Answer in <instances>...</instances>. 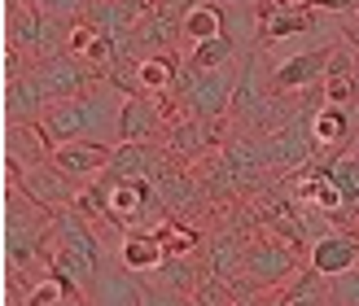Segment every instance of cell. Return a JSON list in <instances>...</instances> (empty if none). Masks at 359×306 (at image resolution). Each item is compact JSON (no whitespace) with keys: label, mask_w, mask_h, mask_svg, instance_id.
<instances>
[{"label":"cell","mask_w":359,"mask_h":306,"mask_svg":"<svg viewBox=\"0 0 359 306\" xmlns=\"http://www.w3.org/2000/svg\"><path fill=\"white\" fill-rule=\"evenodd\" d=\"M123 101L128 92L114 83V79H97L93 88L66 97V101H53L44 110V132L48 140H97V145H123Z\"/></svg>","instance_id":"6da1fadb"},{"label":"cell","mask_w":359,"mask_h":306,"mask_svg":"<svg viewBox=\"0 0 359 306\" xmlns=\"http://www.w3.org/2000/svg\"><path fill=\"white\" fill-rule=\"evenodd\" d=\"M232 97H237V79H232V70L228 66H180V79H175V101H180V110L193 114V118H224L232 114Z\"/></svg>","instance_id":"7a4b0ae2"},{"label":"cell","mask_w":359,"mask_h":306,"mask_svg":"<svg viewBox=\"0 0 359 306\" xmlns=\"http://www.w3.org/2000/svg\"><path fill=\"white\" fill-rule=\"evenodd\" d=\"M250 284H255L259 293H267V302H272V293L280 289L285 280L298 276V245L285 241L280 232L272 228H255L250 232V249H245V272H241Z\"/></svg>","instance_id":"3957f363"},{"label":"cell","mask_w":359,"mask_h":306,"mask_svg":"<svg viewBox=\"0 0 359 306\" xmlns=\"http://www.w3.org/2000/svg\"><path fill=\"white\" fill-rule=\"evenodd\" d=\"M5 179L18 184L22 193H31L35 202L48 206V210H66V206H75V197H79V184L53 158H40V162H13V158H5Z\"/></svg>","instance_id":"277c9868"},{"label":"cell","mask_w":359,"mask_h":306,"mask_svg":"<svg viewBox=\"0 0 359 306\" xmlns=\"http://www.w3.org/2000/svg\"><path fill=\"white\" fill-rule=\"evenodd\" d=\"M31 79L44 88L48 101H66V97L83 92V88H93L101 75H97V70L88 66L83 57H75L70 48H62V53H48V57L31 62Z\"/></svg>","instance_id":"5b68a950"},{"label":"cell","mask_w":359,"mask_h":306,"mask_svg":"<svg viewBox=\"0 0 359 306\" xmlns=\"http://www.w3.org/2000/svg\"><path fill=\"white\" fill-rule=\"evenodd\" d=\"M88 302H101V306H145L154 302V289L145 284V276L132 272L128 263H101L97 280L88 284Z\"/></svg>","instance_id":"8992f818"},{"label":"cell","mask_w":359,"mask_h":306,"mask_svg":"<svg viewBox=\"0 0 359 306\" xmlns=\"http://www.w3.org/2000/svg\"><path fill=\"white\" fill-rule=\"evenodd\" d=\"M329 48H333V44H320V48H302V53H294V57H285V62L272 70V79H267V92L294 97V92H302V88L325 83Z\"/></svg>","instance_id":"52a82bcc"},{"label":"cell","mask_w":359,"mask_h":306,"mask_svg":"<svg viewBox=\"0 0 359 306\" xmlns=\"http://www.w3.org/2000/svg\"><path fill=\"white\" fill-rule=\"evenodd\" d=\"M307 132H311L316 153L346 149L351 140H355V132H359L355 105H329V101H320V110H311V118H307Z\"/></svg>","instance_id":"ba28073f"},{"label":"cell","mask_w":359,"mask_h":306,"mask_svg":"<svg viewBox=\"0 0 359 306\" xmlns=\"http://www.w3.org/2000/svg\"><path fill=\"white\" fill-rule=\"evenodd\" d=\"M110 145H97V140H57L53 145V162L75 179V184H93V179L105 175V167H110Z\"/></svg>","instance_id":"9c48e42d"},{"label":"cell","mask_w":359,"mask_h":306,"mask_svg":"<svg viewBox=\"0 0 359 306\" xmlns=\"http://www.w3.org/2000/svg\"><path fill=\"white\" fill-rule=\"evenodd\" d=\"M206 272H210V267H197L193 254H167L154 272H145V284H149V289H158V293H171L180 302H189Z\"/></svg>","instance_id":"30bf717a"},{"label":"cell","mask_w":359,"mask_h":306,"mask_svg":"<svg viewBox=\"0 0 359 306\" xmlns=\"http://www.w3.org/2000/svg\"><path fill=\"white\" fill-rule=\"evenodd\" d=\"M307 258L325 276H342L351 267H359V237H351V232H320L307 245Z\"/></svg>","instance_id":"8fae6325"},{"label":"cell","mask_w":359,"mask_h":306,"mask_svg":"<svg viewBox=\"0 0 359 306\" xmlns=\"http://www.w3.org/2000/svg\"><path fill=\"white\" fill-rule=\"evenodd\" d=\"M163 136H167L163 105L145 92H128V101H123V140H163Z\"/></svg>","instance_id":"7c38bea8"},{"label":"cell","mask_w":359,"mask_h":306,"mask_svg":"<svg viewBox=\"0 0 359 306\" xmlns=\"http://www.w3.org/2000/svg\"><path fill=\"white\" fill-rule=\"evenodd\" d=\"M272 302H285V306H329L333 302V276H325L320 267H298L294 280H285L280 289L272 293Z\"/></svg>","instance_id":"4fadbf2b"},{"label":"cell","mask_w":359,"mask_h":306,"mask_svg":"<svg viewBox=\"0 0 359 306\" xmlns=\"http://www.w3.org/2000/svg\"><path fill=\"white\" fill-rule=\"evenodd\" d=\"M245 249H250V241L241 237V228H224L206 241V267L224 280H237L245 272Z\"/></svg>","instance_id":"5bb4252c"},{"label":"cell","mask_w":359,"mask_h":306,"mask_svg":"<svg viewBox=\"0 0 359 306\" xmlns=\"http://www.w3.org/2000/svg\"><path fill=\"white\" fill-rule=\"evenodd\" d=\"M114 258H118V263H128L132 272L145 276V272H154V267L167 258V249H163V241H158V232H154V228H132V232H123V237H118Z\"/></svg>","instance_id":"9a60e30c"},{"label":"cell","mask_w":359,"mask_h":306,"mask_svg":"<svg viewBox=\"0 0 359 306\" xmlns=\"http://www.w3.org/2000/svg\"><path fill=\"white\" fill-rule=\"evenodd\" d=\"M48 105H53V101L44 97V88L31 79V70H27L22 79L5 83V118H9V123H40Z\"/></svg>","instance_id":"2e32d148"},{"label":"cell","mask_w":359,"mask_h":306,"mask_svg":"<svg viewBox=\"0 0 359 306\" xmlns=\"http://www.w3.org/2000/svg\"><path fill=\"white\" fill-rule=\"evenodd\" d=\"M180 66L184 62H175L171 53H145V57L136 62V83H140V92L145 97H171L175 92V79H180Z\"/></svg>","instance_id":"e0dca14e"},{"label":"cell","mask_w":359,"mask_h":306,"mask_svg":"<svg viewBox=\"0 0 359 306\" xmlns=\"http://www.w3.org/2000/svg\"><path fill=\"white\" fill-rule=\"evenodd\" d=\"M184 62L189 66H202V70L232 66V62H237V40H232V31H219V35H210V40H197V44H189V57Z\"/></svg>","instance_id":"ac0fdd59"},{"label":"cell","mask_w":359,"mask_h":306,"mask_svg":"<svg viewBox=\"0 0 359 306\" xmlns=\"http://www.w3.org/2000/svg\"><path fill=\"white\" fill-rule=\"evenodd\" d=\"M325 167H329V175L337 179V188H342L346 206L359 214V153H351V158H329Z\"/></svg>","instance_id":"d6986e66"},{"label":"cell","mask_w":359,"mask_h":306,"mask_svg":"<svg viewBox=\"0 0 359 306\" xmlns=\"http://www.w3.org/2000/svg\"><path fill=\"white\" fill-rule=\"evenodd\" d=\"M320 101H329V105H355L359 101L355 75H325V83H320Z\"/></svg>","instance_id":"ffe728a7"},{"label":"cell","mask_w":359,"mask_h":306,"mask_svg":"<svg viewBox=\"0 0 359 306\" xmlns=\"http://www.w3.org/2000/svg\"><path fill=\"white\" fill-rule=\"evenodd\" d=\"M333 306H359V267L333 276Z\"/></svg>","instance_id":"44dd1931"},{"label":"cell","mask_w":359,"mask_h":306,"mask_svg":"<svg viewBox=\"0 0 359 306\" xmlns=\"http://www.w3.org/2000/svg\"><path fill=\"white\" fill-rule=\"evenodd\" d=\"M44 13H53V18H66V22H75V18H83L88 13V5L93 0H35Z\"/></svg>","instance_id":"7402d4cb"},{"label":"cell","mask_w":359,"mask_h":306,"mask_svg":"<svg viewBox=\"0 0 359 306\" xmlns=\"http://www.w3.org/2000/svg\"><path fill=\"white\" fill-rule=\"evenodd\" d=\"M307 5L325 9V13H355V9H359V0H307Z\"/></svg>","instance_id":"603a6c76"},{"label":"cell","mask_w":359,"mask_h":306,"mask_svg":"<svg viewBox=\"0 0 359 306\" xmlns=\"http://www.w3.org/2000/svg\"><path fill=\"white\" fill-rule=\"evenodd\" d=\"M346 40H351L355 48H359V9L351 13V27H346Z\"/></svg>","instance_id":"cb8c5ba5"},{"label":"cell","mask_w":359,"mask_h":306,"mask_svg":"<svg viewBox=\"0 0 359 306\" xmlns=\"http://www.w3.org/2000/svg\"><path fill=\"white\" fill-rule=\"evenodd\" d=\"M355 92H359V57H355Z\"/></svg>","instance_id":"d4e9b609"},{"label":"cell","mask_w":359,"mask_h":306,"mask_svg":"<svg viewBox=\"0 0 359 306\" xmlns=\"http://www.w3.org/2000/svg\"><path fill=\"white\" fill-rule=\"evenodd\" d=\"M5 5H27V0H5Z\"/></svg>","instance_id":"484cf974"},{"label":"cell","mask_w":359,"mask_h":306,"mask_svg":"<svg viewBox=\"0 0 359 306\" xmlns=\"http://www.w3.org/2000/svg\"><path fill=\"white\" fill-rule=\"evenodd\" d=\"M224 5H245V0H224Z\"/></svg>","instance_id":"4316f807"},{"label":"cell","mask_w":359,"mask_h":306,"mask_svg":"<svg viewBox=\"0 0 359 306\" xmlns=\"http://www.w3.org/2000/svg\"><path fill=\"white\" fill-rule=\"evenodd\" d=\"M355 118H359V101H355Z\"/></svg>","instance_id":"83f0119b"}]
</instances>
